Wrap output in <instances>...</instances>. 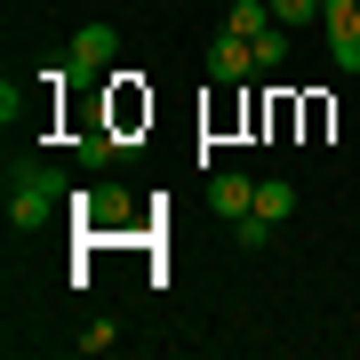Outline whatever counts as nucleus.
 Segmentation results:
<instances>
[{
  "instance_id": "1",
  "label": "nucleus",
  "mask_w": 360,
  "mask_h": 360,
  "mask_svg": "<svg viewBox=\"0 0 360 360\" xmlns=\"http://www.w3.org/2000/svg\"><path fill=\"white\" fill-rule=\"evenodd\" d=\"M56 208H72V193H65V176H56L40 153H25V160H8V224L16 232H40L56 217Z\"/></svg>"
},
{
  "instance_id": "2",
  "label": "nucleus",
  "mask_w": 360,
  "mask_h": 360,
  "mask_svg": "<svg viewBox=\"0 0 360 360\" xmlns=\"http://www.w3.org/2000/svg\"><path fill=\"white\" fill-rule=\"evenodd\" d=\"M112 56H120V32H112V25H80V32L65 40L72 80H104V72H112Z\"/></svg>"
},
{
  "instance_id": "3",
  "label": "nucleus",
  "mask_w": 360,
  "mask_h": 360,
  "mask_svg": "<svg viewBox=\"0 0 360 360\" xmlns=\"http://www.w3.org/2000/svg\"><path fill=\"white\" fill-rule=\"evenodd\" d=\"M129 193H120V184H89V193H72V217L80 224H96V232H112V224H129Z\"/></svg>"
},
{
  "instance_id": "4",
  "label": "nucleus",
  "mask_w": 360,
  "mask_h": 360,
  "mask_svg": "<svg viewBox=\"0 0 360 360\" xmlns=\"http://www.w3.org/2000/svg\"><path fill=\"white\" fill-rule=\"evenodd\" d=\"M321 25H328L336 65H345V72H360V0H328V8H321Z\"/></svg>"
},
{
  "instance_id": "5",
  "label": "nucleus",
  "mask_w": 360,
  "mask_h": 360,
  "mask_svg": "<svg viewBox=\"0 0 360 360\" xmlns=\"http://www.w3.org/2000/svg\"><path fill=\"white\" fill-rule=\"evenodd\" d=\"M208 72H217V80H248V72H257V56H248V40L240 32H208Z\"/></svg>"
},
{
  "instance_id": "6",
  "label": "nucleus",
  "mask_w": 360,
  "mask_h": 360,
  "mask_svg": "<svg viewBox=\"0 0 360 360\" xmlns=\"http://www.w3.org/2000/svg\"><path fill=\"white\" fill-rule=\"evenodd\" d=\"M208 208H217V217H248V208H257V176H240V168L208 176Z\"/></svg>"
},
{
  "instance_id": "7",
  "label": "nucleus",
  "mask_w": 360,
  "mask_h": 360,
  "mask_svg": "<svg viewBox=\"0 0 360 360\" xmlns=\"http://www.w3.org/2000/svg\"><path fill=\"white\" fill-rule=\"evenodd\" d=\"M272 25V0H232V8H224V32H240V40H257Z\"/></svg>"
},
{
  "instance_id": "8",
  "label": "nucleus",
  "mask_w": 360,
  "mask_h": 360,
  "mask_svg": "<svg viewBox=\"0 0 360 360\" xmlns=\"http://www.w3.org/2000/svg\"><path fill=\"white\" fill-rule=\"evenodd\" d=\"M248 56H257V72H281L288 65V25H264L257 40H248Z\"/></svg>"
},
{
  "instance_id": "9",
  "label": "nucleus",
  "mask_w": 360,
  "mask_h": 360,
  "mask_svg": "<svg viewBox=\"0 0 360 360\" xmlns=\"http://www.w3.org/2000/svg\"><path fill=\"white\" fill-rule=\"evenodd\" d=\"M288 208H296V184H288V176H264V184H257V217H272V224H281Z\"/></svg>"
},
{
  "instance_id": "10",
  "label": "nucleus",
  "mask_w": 360,
  "mask_h": 360,
  "mask_svg": "<svg viewBox=\"0 0 360 360\" xmlns=\"http://www.w3.org/2000/svg\"><path fill=\"white\" fill-rule=\"evenodd\" d=\"M264 240H272V217H257V208H248V217H232V248H240V257H257Z\"/></svg>"
},
{
  "instance_id": "11",
  "label": "nucleus",
  "mask_w": 360,
  "mask_h": 360,
  "mask_svg": "<svg viewBox=\"0 0 360 360\" xmlns=\"http://www.w3.org/2000/svg\"><path fill=\"white\" fill-rule=\"evenodd\" d=\"M120 153H129V144H120L112 129H89V136H80V168H104V160H120Z\"/></svg>"
},
{
  "instance_id": "12",
  "label": "nucleus",
  "mask_w": 360,
  "mask_h": 360,
  "mask_svg": "<svg viewBox=\"0 0 360 360\" xmlns=\"http://www.w3.org/2000/svg\"><path fill=\"white\" fill-rule=\"evenodd\" d=\"M328 0H272V25H304V16H321Z\"/></svg>"
},
{
  "instance_id": "13",
  "label": "nucleus",
  "mask_w": 360,
  "mask_h": 360,
  "mask_svg": "<svg viewBox=\"0 0 360 360\" xmlns=\"http://www.w3.org/2000/svg\"><path fill=\"white\" fill-rule=\"evenodd\" d=\"M112 345H120V328H112V321H89V336H80V352H112Z\"/></svg>"
}]
</instances>
